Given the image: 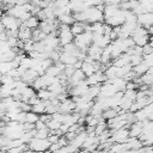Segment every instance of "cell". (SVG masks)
I'll list each match as a JSON object with an SVG mask.
<instances>
[{"instance_id": "4fadbf2b", "label": "cell", "mask_w": 153, "mask_h": 153, "mask_svg": "<svg viewBox=\"0 0 153 153\" xmlns=\"http://www.w3.org/2000/svg\"><path fill=\"white\" fill-rule=\"evenodd\" d=\"M39 19L37 18V17H35V16H32L29 20H26L24 24H25V26L27 27V29H30V30H35V29H38V26H39Z\"/></svg>"}, {"instance_id": "f35d334b", "label": "cell", "mask_w": 153, "mask_h": 153, "mask_svg": "<svg viewBox=\"0 0 153 153\" xmlns=\"http://www.w3.org/2000/svg\"><path fill=\"white\" fill-rule=\"evenodd\" d=\"M149 54H153V47L151 45V43L143 47V55H149Z\"/></svg>"}, {"instance_id": "ab89813d", "label": "cell", "mask_w": 153, "mask_h": 153, "mask_svg": "<svg viewBox=\"0 0 153 153\" xmlns=\"http://www.w3.org/2000/svg\"><path fill=\"white\" fill-rule=\"evenodd\" d=\"M61 148H62V147H61L59 143H51L50 147H49V151H50L51 153H55V152H59Z\"/></svg>"}, {"instance_id": "7c38bea8", "label": "cell", "mask_w": 153, "mask_h": 153, "mask_svg": "<svg viewBox=\"0 0 153 153\" xmlns=\"http://www.w3.org/2000/svg\"><path fill=\"white\" fill-rule=\"evenodd\" d=\"M134 39L135 45L143 48L145 45H147L151 42V36H142V37H131Z\"/></svg>"}, {"instance_id": "2e32d148", "label": "cell", "mask_w": 153, "mask_h": 153, "mask_svg": "<svg viewBox=\"0 0 153 153\" xmlns=\"http://www.w3.org/2000/svg\"><path fill=\"white\" fill-rule=\"evenodd\" d=\"M81 71L84 72V74L86 75V78H88V76H91V75H93L96 73V69H94L93 65L92 63H87V62H84Z\"/></svg>"}, {"instance_id": "7bdbcfd3", "label": "cell", "mask_w": 153, "mask_h": 153, "mask_svg": "<svg viewBox=\"0 0 153 153\" xmlns=\"http://www.w3.org/2000/svg\"><path fill=\"white\" fill-rule=\"evenodd\" d=\"M51 118H53V120H55V121H59V122H61V123H62L63 114H61V112H56V114L51 115Z\"/></svg>"}, {"instance_id": "ffe728a7", "label": "cell", "mask_w": 153, "mask_h": 153, "mask_svg": "<svg viewBox=\"0 0 153 153\" xmlns=\"http://www.w3.org/2000/svg\"><path fill=\"white\" fill-rule=\"evenodd\" d=\"M133 100H130V99H128V98H126V97H123L122 98V100H121V104H120V108L122 109V110H124V111H129L130 110V108H131V105H133Z\"/></svg>"}, {"instance_id": "8d00e7d4", "label": "cell", "mask_w": 153, "mask_h": 153, "mask_svg": "<svg viewBox=\"0 0 153 153\" xmlns=\"http://www.w3.org/2000/svg\"><path fill=\"white\" fill-rule=\"evenodd\" d=\"M76 136H78V134H76V133H71V131H68L67 134H65V137L68 140V142L74 141V140L76 139Z\"/></svg>"}, {"instance_id": "4316f807", "label": "cell", "mask_w": 153, "mask_h": 153, "mask_svg": "<svg viewBox=\"0 0 153 153\" xmlns=\"http://www.w3.org/2000/svg\"><path fill=\"white\" fill-rule=\"evenodd\" d=\"M61 122H59V121H55V120H51L48 124H47V127L49 128V130H57V129H60L61 128Z\"/></svg>"}, {"instance_id": "30bf717a", "label": "cell", "mask_w": 153, "mask_h": 153, "mask_svg": "<svg viewBox=\"0 0 153 153\" xmlns=\"http://www.w3.org/2000/svg\"><path fill=\"white\" fill-rule=\"evenodd\" d=\"M36 94H37V92L33 90V87H32V86H27V87H25V88L22 91L23 102H24V103H27V102H29V99H30V98H32V97H35Z\"/></svg>"}, {"instance_id": "f546056e", "label": "cell", "mask_w": 153, "mask_h": 153, "mask_svg": "<svg viewBox=\"0 0 153 153\" xmlns=\"http://www.w3.org/2000/svg\"><path fill=\"white\" fill-rule=\"evenodd\" d=\"M143 62H145L148 67H152V66H153V54L143 55Z\"/></svg>"}, {"instance_id": "e0dca14e", "label": "cell", "mask_w": 153, "mask_h": 153, "mask_svg": "<svg viewBox=\"0 0 153 153\" xmlns=\"http://www.w3.org/2000/svg\"><path fill=\"white\" fill-rule=\"evenodd\" d=\"M61 73H62V71H61L56 65H53L51 67H49V68L45 71V74L49 75V76H53V78H57Z\"/></svg>"}, {"instance_id": "603a6c76", "label": "cell", "mask_w": 153, "mask_h": 153, "mask_svg": "<svg viewBox=\"0 0 153 153\" xmlns=\"http://www.w3.org/2000/svg\"><path fill=\"white\" fill-rule=\"evenodd\" d=\"M49 135H50V130H49L48 127H45L44 129L37 130V135H36V137H37V139H41V140H47Z\"/></svg>"}, {"instance_id": "d6a6232c", "label": "cell", "mask_w": 153, "mask_h": 153, "mask_svg": "<svg viewBox=\"0 0 153 153\" xmlns=\"http://www.w3.org/2000/svg\"><path fill=\"white\" fill-rule=\"evenodd\" d=\"M8 50H11V47H10L8 42H0V51H1V54L6 53Z\"/></svg>"}, {"instance_id": "f1b7e54d", "label": "cell", "mask_w": 153, "mask_h": 153, "mask_svg": "<svg viewBox=\"0 0 153 153\" xmlns=\"http://www.w3.org/2000/svg\"><path fill=\"white\" fill-rule=\"evenodd\" d=\"M53 65H54V61H53L51 59H49V57L42 61V68H43L44 71H47V69H48L49 67H51Z\"/></svg>"}, {"instance_id": "9a60e30c", "label": "cell", "mask_w": 153, "mask_h": 153, "mask_svg": "<svg viewBox=\"0 0 153 153\" xmlns=\"http://www.w3.org/2000/svg\"><path fill=\"white\" fill-rule=\"evenodd\" d=\"M117 71H118V68L117 67H115L114 65H111V66H109L106 69H105V75H106V78H108V80H114L115 78H117Z\"/></svg>"}, {"instance_id": "60d3db41", "label": "cell", "mask_w": 153, "mask_h": 153, "mask_svg": "<svg viewBox=\"0 0 153 153\" xmlns=\"http://www.w3.org/2000/svg\"><path fill=\"white\" fill-rule=\"evenodd\" d=\"M23 129H24V131H31V130H33L35 129V124H32V123H24L23 124Z\"/></svg>"}, {"instance_id": "f6af8a7d", "label": "cell", "mask_w": 153, "mask_h": 153, "mask_svg": "<svg viewBox=\"0 0 153 153\" xmlns=\"http://www.w3.org/2000/svg\"><path fill=\"white\" fill-rule=\"evenodd\" d=\"M60 130H61V131L63 133V135H65V134H67V133L69 131V126H68V124H63V123H62V124H61Z\"/></svg>"}, {"instance_id": "6da1fadb", "label": "cell", "mask_w": 153, "mask_h": 153, "mask_svg": "<svg viewBox=\"0 0 153 153\" xmlns=\"http://www.w3.org/2000/svg\"><path fill=\"white\" fill-rule=\"evenodd\" d=\"M50 142L48 140H41V139H32L31 142L27 145L29 146V149L36 152V153H41V152H44V151H48L49 147H50Z\"/></svg>"}, {"instance_id": "b9f144b4", "label": "cell", "mask_w": 153, "mask_h": 153, "mask_svg": "<svg viewBox=\"0 0 153 153\" xmlns=\"http://www.w3.org/2000/svg\"><path fill=\"white\" fill-rule=\"evenodd\" d=\"M136 88H139V86H137L134 81H129V82H127V85H126V91H127V90H136Z\"/></svg>"}, {"instance_id": "d4e9b609", "label": "cell", "mask_w": 153, "mask_h": 153, "mask_svg": "<svg viewBox=\"0 0 153 153\" xmlns=\"http://www.w3.org/2000/svg\"><path fill=\"white\" fill-rule=\"evenodd\" d=\"M142 62H143V56H140V55H133V56L130 57V65H131L133 67L139 66V65L142 63Z\"/></svg>"}, {"instance_id": "ee69618b", "label": "cell", "mask_w": 153, "mask_h": 153, "mask_svg": "<svg viewBox=\"0 0 153 153\" xmlns=\"http://www.w3.org/2000/svg\"><path fill=\"white\" fill-rule=\"evenodd\" d=\"M45 127H47V124H45L44 122H42L41 120H39V121H38V122L35 124V129H36V130H41V129H44Z\"/></svg>"}, {"instance_id": "8992f818", "label": "cell", "mask_w": 153, "mask_h": 153, "mask_svg": "<svg viewBox=\"0 0 153 153\" xmlns=\"http://www.w3.org/2000/svg\"><path fill=\"white\" fill-rule=\"evenodd\" d=\"M130 57H131L130 55H128L127 53H124L120 57H117L116 60H114L112 61V65L115 67H117V68H122V67H124V66H127V65L130 63Z\"/></svg>"}, {"instance_id": "cb8c5ba5", "label": "cell", "mask_w": 153, "mask_h": 153, "mask_svg": "<svg viewBox=\"0 0 153 153\" xmlns=\"http://www.w3.org/2000/svg\"><path fill=\"white\" fill-rule=\"evenodd\" d=\"M124 149H126V146L123 143H114L110 148V152L111 153H122Z\"/></svg>"}, {"instance_id": "ac0fdd59", "label": "cell", "mask_w": 153, "mask_h": 153, "mask_svg": "<svg viewBox=\"0 0 153 153\" xmlns=\"http://www.w3.org/2000/svg\"><path fill=\"white\" fill-rule=\"evenodd\" d=\"M45 109H47V105H45V102H41L39 104L37 105H33L31 111L37 114V115H42V114H45Z\"/></svg>"}, {"instance_id": "9c48e42d", "label": "cell", "mask_w": 153, "mask_h": 153, "mask_svg": "<svg viewBox=\"0 0 153 153\" xmlns=\"http://www.w3.org/2000/svg\"><path fill=\"white\" fill-rule=\"evenodd\" d=\"M37 96H38V98H39L41 100H43V102H47V100H51L53 98H55V97H56V94H54L53 92H50L48 88H43V90H39V91L37 92Z\"/></svg>"}, {"instance_id": "c3c4849f", "label": "cell", "mask_w": 153, "mask_h": 153, "mask_svg": "<svg viewBox=\"0 0 153 153\" xmlns=\"http://www.w3.org/2000/svg\"><path fill=\"white\" fill-rule=\"evenodd\" d=\"M41 153H51V152L48 149V151H44V152H41Z\"/></svg>"}, {"instance_id": "ba28073f", "label": "cell", "mask_w": 153, "mask_h": 153, "mask_svg": "<svg viewBox=\"0 0 153 153\" xmlns=\"http://www.w3.org/2000/svg\"><path fill=\"white\" fill-rule=\"evenodd\" d=\"M60 61L66 65V66H74L78 61V59L75 56H73L72 54H67V53H62L61 54V57H60Z\"/></svg>"}, {"instance_id": "4dcf8cb0", "label": "cell", "mask_w": 153, "mask_h": 153, "mask_svg": "<svg viewBox=\"0 0 153 153\" xmlns=\"http://www.w3.org/2000/svg\"><path fill=\"white\" fill-rule=\"evenodd\" d=\"M76 69L74 68V66H66V69H65V74L68 76V78H72V75L74 74V72H75Z\"/></svg>"}, {"instance_id": "74e56055", "label": "cell", "mask_w": 153, "mask_h": 153, "mask_svg": "<svg viewBox=\"0 0 153 153\" xmlns=\"http://www.w3.org/2000/svg\"><path fill=\"white\" fill-rule=\"evenodd\" d=\"M50 143H57L59 142V140H60V136H57V135H54V134H50L49 136H48V139H47Z\"/></svg>"}, {"instance_id": "5bb4252c", "label": "cell", "mask_w": 153, "mask_h": 153, "mask_svg": "<svg viewBox=\"0 0 153 153\" xmlns=\"http://www.w3.org/2000/svg\"><path fill=\"white\" fill-rule=\"evenodd\" d=\"M57 19H59V22H60L61 24H65V25H69V26H72V25L75 23V19H74L73 14H63V16L59 17Z\"/></svg>"}, {"instance_id": "83f0119b", "label": "cell", "mask_w": 153, "mask_h": 153, "mask_svg": "<svg viewBox=\"0 0 153 153\" xmlns=\"http://www.w3.org/2000/svg\"><path fill=\"white\" fill-rule=\"evenodd\" d=\"M33 50L38 53H44L45 50V44L43 42H35L33 43Z\"/></svg>"}, {"instance_id": "277c9868", "label": "cell", "mask_w": 153, "mask_h": 153, "mask_svg": "<svg viewBox=\"0 0 153 153\" xmlns=\"http://www.w3.org/2000/svg\"><path fill=\"white\" fill-rule=\"evenodd\" d=\"M102 53H103V49L99 48L98 45L96 44H91L87 49V56H90L92 60L94 61H99L100 57H102Z\"/></svg>"}, {"instance_id": "484cf974", "label": "cell", "mask_w": 153, "mask_h": 153, "mask_svg": "<svg viewBox=\"0 0 153 153\" xmlns=\"http://www.w3.org/2000/svg\"><path fill=\"white\" fill-rule=\"evenodd\" d=\"M136 96H137V91L136 90H127L124 92V97L130 99V100H133V102L136 100Z\"/></svg>"}, {"instance_id": "d6986e66", "label": "cell", "mask_w": 153, "mask_h": 153, "mask_svg": "<svg viewBox=\"0 0 153 153\" xmlns=\"http://www.w3.org/2000/svg\"><path fill=\"white\" fill-rule=\"evenodd\" d=\"M12 69H14L12 62H1V63H0V72H1V75L7 74V73L11 72Z\"/></svg>"}, {"instance_id": "1f68e13d", "label": "cell", "mask_w": 153, "mask_h": 153, "mask_svg": "<svg viewBox=\"0 0 153 153\" xmlns=\"http://www.w3.org/2000/svg\"><path fill=\"white\" fill-rule=\"evenodd\" d=\"M56 112H59V108H56V106H54L51 104L48 105L47 109H45V114H48V115H54Z\"/></svg>"}, {"instance_id": "e575fe53", "label": "cell", "mask_w": 153, "mask_h": 153, "mask_svg": "<svg viewBox=\"0 0 153 153\" xmlns=\"http://www.w3.org/2000/svg\"><path fill=\"white\" fill-rule=\"evenodd\" d=\"M41 102H42V100H41V99L38 98V96L36 94L35 97H32V98H30V99H29L27 104H29V105H31V106H33V105H37V104H39Z\"/></svg>"}, {"instance_id": "44dd1931", "label": "cell", "mask_w": 153, "mask_h": 153, "mask_svg": "<svg viewBox=\"0 0 153 153\" xmlns=\"http://www.w3.org/2000/svg\"><path fill=\"white\" fill-rule=\"evenodd\" d=\"M86 126H90V127H97L98 126V123H99V118H97L96 116H93V115H87L86 117Z\"/></svg>"}, {"instance_id": "8fae6325", "label": "cell", "mask_w": 153, "mask_h": 153, "mask_svg": "<svg viewBox=\"0 0 153 153\" xmlns=\"http://www.w3.org/2000/svg\"><path fill=\"white\" fill-rule=\"evenodd\" d=\"M148 69H149V67L145 63V62H142V63H140L139 66H135V67H133V72L137 75V76H142V75H145L147 72H148Z\"/></svg>"}, {"instance_id": "3957f363", "label": "cell", "mask_w": 153, "mask_h": 153, "mask_svg": "<svg viewBox=\"0 0 153 153\" xmlns=\"http://www.w3.org/2000/svg\"><path fill=\"white\" fill-rule=\"evenodd\" d=\"M74 35L72 33L71 30L68 31H60V35H59V39H60V45L61 47H65L69 43H73L74 42Z\"/></svg>"}, {"instance_id": "7402d4cb", "label": "cell", "mask_w": 153, "mask_h": 153, "mask_svg": "<svg viewBox=\"0 0 153 153\" xmlns=\"http://www.w3.org/2000/svg\"><path fill=\"white\" fill-rule=\"evenodd\" d=\"M38 121H39V115H37V114H35V112H32V111H30V112L26 114V122H27V123L36 124Z\"/></svg>"}, {"instance_id": "7dc6e473", "label": "cell", "mask_w": 153, "mask_h": 153, "mask_svg": "<svg viewBox=\"0 0 153 153\" xmlns=\"http://www.w3.org/2000/svg\"><path fill=\"white\" fill-rule=\"evenodd\" d=\"M94 131H96V127H90V126H86V133H87L88 135L93 134Z\"/></svg>"}, {"instance_id": "d590c367", "label": "cell", "mask_w": 153, "mask_h": 153, "mask_svg": "<svg viewBox=\"0 0 153 153\" xmlns=\"http://www.w3.org/2000/svg\"><path fill=\"white\" fill-rule=\"evenodd\" d=\"M39 120L42 121V122H44L45 124H48L53 118H51V115H48V114H42V115H39Z\"/></svg>"}, {"instance_id": "52a82bcc", "label": "cell", "mask_w": 153, "mask_h": 153, "mask_svg": "<svg viewBox=\"0 0 153 153\" xmlns=\"http://www.w3.org/2000/svg\"><path fill=\"white\" fill-rule=\"evenodd\" d=\"M124 146H126V149L137 151V149H140V148L143 147V143H142L139 139H136V137H129L128 142H127Z\"/></svg>"}, {"instance_id": "5b68a950", "label": "cell", "mask_w": 153, "mask_h": 153, "mask_svg": "<svg viewBox=\"0 0 153 153\" xmlns=\"http://www.w3.org/2000/svg\"><path fill=\"white\" fill-rule=\"evenodd\" d=\"M18 38L20 41H23V42H27V41H31L32 39V30L27 29L24 23L19 27V36H18Z\"/></svg>"}, {"instance_id": "7a4b0ae2", "label": "cell", "mask_w": 153, "mask_h": 153, "mask_svg": "<svg viewBox=\"0 0 153 153\" xmlns=\"http://www.w3.org/2000/svg\"><path fill=\"white\" fill-rule=\"evenodd\" d=\"M143 127H145V122H135V123L130 124L129 126V136L139 139L140 135L143 133Z\"/></svg>"}, {"instance_id": "836d02e7", "label": "cell", "mask_w": 153, "mask_h": 153, "mask_svg": "<svg viewBox=\"0 0 153 153\" xmlns=\"http://www.w3.org/2000/svg\"><path fill=\"white\" fill-rule=\"evenodd\" d=\"M41 30L39 29H35L32 30V41L33 42H39V35H41Z\"/></svg>"}, {"instance_id": "bcb514c9", "label": "cell", "mask_w": 153, "mask_h": 153, "mask_svg": "<svg viewBox=\"0 0 153 153\" xmlns=\"http://www.w3.org/2000/svg\"><path fill=\"white\" fill-rule=\"evenodd\" d=\"M79 128H80V124H78V123H75V124H72V126L69 127V131H71V133H76Z\"/></svg>"}]
</instances>
